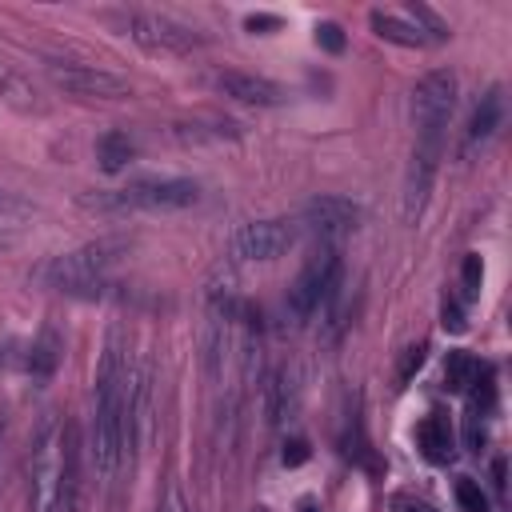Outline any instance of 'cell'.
I'll use <instances>...</instances> for the list:
<instances>
[{
  "label": "cell",
  "mask_w": 512,
  "mask_h": 512,
  "mask_svg": "<svg viewBox=\"0 0 512 512\" xmlns=\"http://www.w3.org/2000/svg\"><path fill=\"white\" fill-rule=\"evenodd\" d=\"M128 348L120 332H108V344L100 352L96 368V388H92V464L108 480L120 464V416H124V396H128Z\"/></svg>",
  "instance_id": "obj_1"
},
{
  "label": "cell",
  "mask_w": 512,
  "mask_h": 512,
  "mask_svg": "<svg viewBox=\"0 0 512 512\" xmlns=\"http://www.w3.org/2000/svg\"><path fill=\"white\" fill-rule=\"evenodd\" d=\"M124 256H128V240L124 236H104V240H92L76 252L52 256L48 264L36 268V280L48 284V288L72 292V296H104L108 276Z\"/></svg>",
  "instance_id": "obj_2"
},
{
  "label": "cell",
  "mask_w": 512,
  "mask_h": 512,
  "mask_svg": "<svg viewBox=\"0 0 512 512\" xmlns=\"http://www.w3.org/2000/svg\"><path fill=\"white\" fill-rule=\"evenodd\" d=\"M196 200H200L196 180L148 176V180H132L116 192L88 196L84 208H96V212H180V208H192Z\"/></svg>",
  "instance_id": "obj_3"
},
{
  "label": "cell",
  "mask_w": 512,
  "mask_h": 512,
  "mask_svg": "<svg viewBox=\"0 0 512 512\" xmlns=\"http://www.w3.org/2000/svg\"><path fill=\"white\" fill-rule=\"evenodd\" d=\"M456 108V76L448 68H432L412 88V124L420 148H444V128Z\"/></svg>",
  "instance_id": "obj_4"
},
{
  "label": "cell",
  "mask_w": 512,
  "mask_h": 512,
  "mask_svg": "<svg viewBox=\"0 0 512 512\" xmlns=\"http://www.w3.org/2000/svg\"><path fill=\"white\" fill-rule=\"evenodd\" d=\"M124 36L132 44H140L144 52H160V56H188L204 44V36L164 12H128L124 16Z\"/></svg>",
  "instance_id": "obj_5"
},
{
  "label": "cell",
  "mask_w": 512,
  "mask_h": 512,
  "mask_svg": "<svg viewBox=\"0 0 512 512\" xmlns=\"http://www.w3.org/2000/svg\"><path fill=\"white\" fill-rule=\"evenodd\" d=\"M340 284V252H336V244H320L308 260H304V268H300V276L292 280V288H288V308H292V316H312L316 308H324V300H328V292Z\"/></svg>",
  "instance_id": "obj_6"
},
{
  "label": "cell",
  "mask_w": 512,
  "mask_h": 512,
  "mask_svg": "<svg viewBox=\"0 0 512 512\" xmlns=\"http://www.w3.org/2000/svg\"><path fill=\"white\" fill-rule=\"evenodd\" d=\"M52 84L64 88L68 96H80V100H124L132 96L128 80L108 72V68H96V64H76V60H48L44 64Z\"/></svg>",
  "instance_id": "obj_7"
},
{
  "label": "cell",
  "mask_w": 512,
  "mask_h": 512,
  "mask_svg": "<svg viewBox=\"0 0 512 512\" xmlns=\"http://www.w3.org/2000/svg\"><path fill=\"white\" fill-rule=\"evenodd\" d=\"M296 240H300L296 220H252L232 236V256L248 264H264V260L284 256Z\"/></svg>",
  "instance_id": "obj_8"
},
{
  "label": "cell",
  "mask_w": 512,
  "mask_h": 512,
  "mask_svg": "<svg viewBox=\"0 0 512 512\" xmlns=\"http://www.w3.org/2000/svg\"><path fill=\"white\" fill-rule=\"evenodd\" d=\"M296 224H300V232H312L320 244H336L340 236H348L360 224V204L348 196H316L304 204Z\"/></svg>",
  "instance_id": "obj_9"
},
{
  "label": "cell",
  "mask_w": 512,
  "mask_h": 512,
  "mask_svg": "<svg viewBox=\"0 0 512 512\" xmlns=\"http://www.w3.org/2000/svg\"><path fill=\"white\" fill-rule=\"evenodd\" d=\"M212 84L228 96V100H236V104H256V108H276V104H284V88L276 84V80H268V76H256V72H216L212 76Z\"/></svg>",
  "instance_id": "obj_10"
},
{
  "label": "cell",
  "mask_w": 512,
  "mask_h": 512,
  "mask_svg": "<svg viewBox=\"0 0 512 512\" xmlns=\"http://www.w3.org/2000/svg\"><path fill=\"white\" fill-rule=\"evenodd\" d=\"M500 120H504V92H500V88H488V92L480 96V104H476L472 120H468V132H464V152H476L480 144H488V140L496 136Z\"/></svg>",
  "instance_id": "obj_11"
},
{
  "label": "cell",
  "mask_w": 512,
  "mask_h": 512,
  "mask_svg": "<svg viewBox=\"0 0 512 512\" xmlns=\"http://www.w3.org/2000/svg\"><path fill=\"white\" fill-rule=\"evenodd\" d=\"M40 512H76V432L64 428V456H60V476L52 496L44 500Z\"/></svg>",
  "instance_id": "obj_12"
},
{
  "label": "cell",
  "mask_w": 512,
  "mask_h": 512,
  "mask_svg": "<svg viewBox=\"0 0 512 512\" xmlns=\"http://www.w3.org/2000/svg\"><path fill=\"white\" fill-rule=\"evenodd\" d=\"M416 448H420V456H424V460H432V464H444V460H452V452H456V436H452V424H448L440 412L424 416V420L416 424Z\"/></svg>",
  "instance_id": "obj_13"
},
{
  "label": "cell",
  "mask_w": 512,
  "mask_h": 512,
  "mask_svg": "<svg viewBox=\"0 0 512 512\" xmlns=\"http://www.w3.org/2000/svg\"><path fill=\"white\" fill-rule=\"evenodd\" d=\"M60 360H64V340H60V332L52 324H44L40 336L32 340V348H28V376L44 384V380L56 376Z\"/></svg>",
  "instance_id": "obj_14"
},
{
  "label": "cell",
  "mask_w": 512,
  "mask_h": 512,
  "mask_svg": "<svg viewBox=\"0 0 512 512\" xmlns=\"http://www.w3.org/2000/svg\"><path fill=\"white\" fill-rule=\"evenodd\" d=\"M368 20H372V32H376L380 40H388V44H400V48H428V44H432V36H424L420 24H412V20L396 16V12L376 8Z\"/></svg>",
  "instance_id": "obj_15"
},
{
  "label": "cell",
  "mask_w": 512,
  "mask_h": 512,
  "mask_svg": "<svg viewBox=\"0 0 512 512\" xmlns=\"http://www.w3.org/2000/svg\"><path fill=\"white\" fill-rule=\"evenodd\" d=\"M96 160H100L104 172H120L136 160V140L128 132H104L96 140Z\"/></svg>",
  "instance_id": "obj_16"
},
{
  "label": "cell",
  "mask_w": 512,
  "mask_h": 512,
  "mask_svg": "<svg viewBox=\"0 0 512 512\" xmlns=\"http://www.w3.org/2000/svg\"><path fill=\"white\" fill-rule=\"evenodd\" d=\"M0 100L12 104V108H20V112H40L44 108L40 104V92L16 68H8V64H0Z\"/></svg>",
  "instance_id": "obj_17"
},
{
  "label": "cell",
  "mask_w": 512,
  "mask_h": 512,
  "mask_svg": "<svg viewBox=\"0 0 512 512\" xmlns=\"http://www.w3.org/2000/svg\"><path fill=\"white\" fill-rule=\"evenodd\" d=\"M480 376V364L472 352H448V364H444V388L448 392H468Z\"/></svg>",
  "instance_id": "obj_18"
},
{
  "label": "cell",
  "mask_w": 512,
  "mask_h": 512,
  "mask_svg": "<svg viewBox=\"0 0 512 512\" xmlns=\"http://www.w3.org/2000/svg\"><path fill=\"white\" fill-rule=\"evenodd\" d=\"M32 216H36V204L32 200H24L12 188H0V228H20Z\"/></svg>",
  "instance_id": "obj_19"
},
{
  "label": "cell",
  "mask_w": 512,
  "mask_h": 512,
  "mask_svg": "<svg viewBox=\"0 0 512 512\" xmlns=\"http://www.w3.org/2000/svg\"><path fill=\"white\" fill-rule=\"evenodd\" d=\"M424 360H428V344H424V340H416V344H408V348H404V356H400V368H396V380H400V384H408V380H412V376H416V372L424 368Z\"/></svg>",
  "instance_id": "obj_20"
},
{
  "label": "cell",
  "mask_w": 512,
  "mask_h": 512,
  "mask_svg": "<svg viewBox=\"0 0 512 512\" xmlns=\"http://www.w3.org/2000/svg\"><path fill=\"white\" fill-rule=\"evenodd\" d=\"M456 500H460V508L464 512H488V496L480 492V484L476 480H468V476H460L456 480Z\"/></svg>",
  "instance_id": "obj_21"
},
{
  "label": "cell",
  "mask_w": 512,
  "mask_h": 512,
  "mask_svg": "<svg viewBox=\"0 0 512 512\" xmlns=\"http://www.w3.org/2000/svg\"><path fill=\"white\" fill-rule=\"evenodd\" d=\"M460 276H464V296L472 300V296L480 292V280H484V264H480V256H476V252H468V256H464Z\"/></svg>",
  "instance_id": "obj_22"
},
{
  "label": "cell",
  "mask_w": 512,
  "mask_h": 512,
  "mask_svg": "<svg viewBox=\"0 0 512 512\" xmlns=\"http://www.w3.org/2000/svg\"><path fill=\"white\" fill-rule=\"evenodd\" d=\"M316 44H320L324 52H344V32H340V24H332V20L316 24Z\"/></svg>",
  "instance_id": "obj_23"
},
{
  "label": "cell",
  "mask_w": 512,
  "mask_h": 512,
  "mask_svg": "<svg viewBox=\"0 0 512 512\" xmlns=\"http://www.w3.org/2000/svg\"><path fill=\"white\" fill-rule=\"evenodd\" d=\"M388 508H392V512H436L428 500H420V496H412V492H396V496L388 500Z\"/></svg>",
  "instance_id": "obj_24"
},
{
  "label": "cell",
  "mask_w": 512,
  "mask_h": 512,
  "mask_svg": "<svg viewBox=\"0 0 512 512\" xmlns=\"http://www.w3.org/2000/svg\"><path fill=\"white\" fill-rule=\"evenodd\" d=\"M304 460H308V444H304V440H288V444H284V464L296 468V464H304Z\"/></svg>",
  "instance_id": "obj_25"
},
{
  "label": "cell",
  "mask_w": 512,
  "mask_h": 512,
  "mask_svg": "<svg viewBox=\"0 0 512 512\" xmlns=\"http://www.w3.org/2000/svg\"><path fill=\"white\" fill-rule=\"evenodd\" d=\"M156 512H188V504H184V496H180L176 484H168V492H164V500H160Z\"/></svg>",
  "instance_id": "obj_26"
},
{
  "label": "cell",
  "mask_w": 512,
  "mask_h": 512,
  "mask_svg": "<svg viewBox=\"0 0 512 512\" xmlns=\"http://www.w3.org/2000/svg\"><path fill=\"white\" fill-rule=\"evenodd\" d=\"M444 328L448 332H464V312H460V304H444Z\"/></svg>",
  "instance_id": "obj_27"
},
{
  "label": "cell",
  "mask_w": 512,
  "mask_h": 512,
  "mask_svg": "<svg viewBox=\"0 0 512 512\" xmlns=\"http://www.w3.org/2000/svg\"><path fill=\"white\" fill-rule=\"evenodd\" d=\"M244 28H248V32H264V28H280V16H268V12H260V16H248V20H244Z\"/></svg>",
  "instance_id": "obj_28"
},
{
  "label": "cell",
  "mask_w": 512,
  "mask_h": 512,
  "mask_svg": "<svg viewBox=\"0 0 512 512\" xmlns=\"http://www.w3.org/2000/svg\"><path fill=\"white\" fill-rule=\"evenodd\" d=\"M504 472H508V468H504V460H496V464H492V480H496V488H504V484H508V480H504Z\"/></svg>",
  "instance_id": "obj_29"
},
{
  "label": "cell",
  "mask_w": 512,
  "mask_h": 512,
  "mask_svg": "<svg viewBox=\"0 0 512 512\" xmlns=\"http://www.w3.org/2000/svg\"><path fill=\"white\" fill-rule=\"evenodd\" d=\"M300 512H320V508H316V504H304V508H300Z\"/></svg>",
  "instance_id": "obj_30"
},
{
  "label": "cell",
  "mask_w": 512,
  "mask_h": 512,
  "mask_svg": "<svg viewBox=\"0 0 512 512\" xmlns=\"http://www.w3.org/2000/svg\"><path fill=\"white\" fill-rule=\"evenodd\" d=\"M256 512H264V508H256Z\"/></svg>",
  "instance_id": "obj_31"
}]
</instances>
